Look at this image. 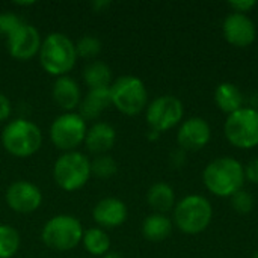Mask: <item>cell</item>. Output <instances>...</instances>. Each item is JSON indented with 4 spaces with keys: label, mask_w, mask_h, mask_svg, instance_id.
Masks as SVG:
<instances>
[{
    "label": "cell",
    "mask_w": 258,
    "mask_h": 258,
    "mask_svg": "<svg viewBox=\"0 0 258 258\" xmlns=\"http://www.w3.org/2000/svg\"><path fill=\"white\" fill-rule=\"evenodd\" d=\"M245 180V166L230 156L213 159L203 172V181L207 190L219 198L234 195L243 187Z\"/></svg>",
    "instance_id": "cell-1"
},
{
    "label": "cell",
    "mask_w": 258,
    "mask_h": 258,
    "mask_svg": "<svg viewBox=\"0 0 258 258\" xmlns=\"http://www.w3.org/2000/svg\"><path fill=\"white\" fill-rule=\"evenodd\" d=\"M38 57L41 67L50 76H68L77 62L76 42L65 33L51 32L42 39Z\"/></svg>",
    "instance_id": "cell-2"
},
{
    "label": "cell",
    "mask_w": 258,
    "mask_h": 258,
    "mask_svg": "<svg viewBox=\"0 0 258 258\" xmlns=\"http://www.w3.org/2000/svg\"><path fill=\"white\" fill-rule=\"evenodd\" d=\"M2 144L11 156L26 159L39 151L42 145V132L35 122L26 118H15L5 125Z\"/></svg>",
    "instance_id": "cell-3"
},
{
    "label": "cell",
    "mask_w": 258,
    "mask_h": 258,
    "mask_svg": "<svg viewBox=\"0 0 258 258\" xmlns=\"http://www.w3.org/2000/svg\"><path fill=\"white\" fill-rule=\"evenodd\" d=\"M172 222L175 227L189 236H195L207 230L213 218V207L210 201L203 195H187L181 198L172 213Z\"/></svg>",
    "instance_id": "cell-4"
},
{
    "label": "cell",
    "mask_w": 258,
    "mask_h": 258,
    "mask_svg": "<svg viewBox=\"0 0 258 258\" xmlns=\"http://www.w3.org/2000/svg\"><path fill=\"white\" fill-rule=\"evenodd\" d=\"M112 106L127 115L135 116L148 106V91L145 83L136 76H121L110 85Z\"/></svg>",
    "instance_id": "cell-5"
},
{
    "label": "cell",
    "mask_w": 258,
    "mask_h": 258,
    "mask_svg": "<svg viewBox=\"0 0 258 258\" xmlns=\"http://www.w3.org/2000/svg\"><path fill=\"white\" fill-rule=\"evenodd\" d=\"M82 222L73 215H56L48 219L41 231V239L45 246L54 251H71L82 243Z\"/></svg>",
    "instance_id": "cell-6"
},
{
    "label": "cell",
    "mask_w": 258,
    "mask_h": 258,
    "mask_svg": "<svg viewBox=\"0 0 258 258\" xmlns=\"http://www.w3.org/2000/svg\"><path fill=\"white\" fill-rule=\"evenodd\" d=\"M91 177V160L77 150L60 154L53 165V178L67 192L82 189Z\"/></svg>",
    "instance_id": "cell-7"
},
{
    "label": "cell",
    "mask_w": 258,
    "mask_h": 258,
    "mask_svg": "<svg viewBox=\"0 0 258 258\" xmlns=\"http://www.w3.org/2000/svg\"><path fill=\"white\" fill-rule=\"evenodd\" d=\"M224 133L227 141L236 148L252 150L258 147V109L243 106L228 115Z\"/></svg>",
    "instance_id": "cell-8"
},
{
    "label": "cell",
    "mask_w": 258,
    "mask_h": 258,
    "mask_svg": "<svg viewBox=\"0 0 258 258\" xmlns=\"http://www.w3.org/2000/svg\"><path fill=\"white\" fill-rule=\"evenodd\" d=\"M86 132V121L77 112H63L51 122L50 139L51 144L63 153L76 151L85 142Z\"/></svg>",
    "instance_id": "cell-9"
},
{
    "label": "cell",
    "mask_w": 258,
    "mask_h": 258,
    "mask_svg": "<svg viewBox=\"0 0 258 258\" xmlns=\"http://www.w3.org/2000/svg\"><path fill=\"white\" fill-rule=\"evenodd\" d=\"M183 115L184 107L181 100L171 94L156 97L151 103H148L145 109V119L148 127L159 132L160 135L178 125L183 119Z\"/></svg>",
    "instance_id": "cell-10"
},
{
    "label": "cell",
    "mask_w": 258,
    "mask_h": 258,
    "mask_svg": "<svg viewBox=\"0 0 258 258\" xmlns=\"http://www.w3.org/2000/svg\"><path fill=\"white\" fill-rule=\"evenodd\" d=\"M5 201L15 213H33L42 204V192L32 181L17 180L8 186L5 192Z\"/></svg>",
    "instance_id": "cell-11"
},
{
    "label": "cell",
    "mask_w": 258,
    "mask_h": 258,
    "mask_svg": "<svg viewBox=\"0 0 258 258\" xmlns=\"http://www.w3.org/2000/svg\"><path fill=\"white\" fill-rule=\"evenodd\" d=\"M42 38L39 30L27 23H23L15 32L6 38L8 53L17 60H30L39 53Z\"/></svg>",
    "instance_id": "cell-12"
},
{
    "label": "cell",
    "mask_w": 258,
    "mask_h": 258,
    "mask_svg": "<svg viewBox=\"0 0 258 258\" xmlns=\"http://www.w3.org/2000/svg\"><path fill=\"white\" fill-rule=\"evenodd\" d=\"M222 35L234 47H248L255 41L257 27L248 14L230 12L222 21Z\"/></svg>",
    "instance_id": "cell-13"
},
{
    "label": "cell",
    "mask_w": 258,
    "mask_h": 258,
    "mask_svg": "<svg viewBox=\"0 0 258 258\" xmlns=\"http://www.w3.org/2000/svg\"><path fill=\"white\" fill-rule=\"evenodd\" d=\"M212 139V127L201 116H190L184 119L177 132V142L184 151L203 150Z\"/></svg>",
    "instance_id": "cell-14"
},
{
    "label": "cell",
    "mask_w": 258,
    "mask_h": 258,
    "mask_svg": "<svg viewBox=\"0 0 258 258\" xmlns=\"http://www.w3.org/2000/svg\"><path fill=\"white\" fill-rule=\"evenodd\" d=\"M127 216L128 210L125 203L113 197L100 200L92 209V219L103 230L121 227L127 221Z\"/></svg>",
    "instance_id": "cell-15"
},
{
    "label": "cell",
    "mask_w": 258,
    "mask_h": 258,
    "mask_svg": "<svg viewBox=\"0 0 258 258\" xmlns=\"http://www.w3.org/2000/svg\"><path fill=\"white\" fill-rule=\"evenodd\" d=\"M51 97L56 106L60 107L63 112H74V109L79 107L83 95L76 79L70 76H62L56 77L51 88Z\"/></svg>",
    "instance_id": "cell-16"
},
{
    "label": "cell",
    "mask_w": 258,
    "mask_h": 258,
    "mask_svg": "<svg viewBox=\"0 0 258 258\" xmlns=\"http://www.w3.org/2000/svg\"><path fill=\"white\" fill-rule=\"evenodd\" d=\"M116 142V130L107 122H94L85 138V145L94 156L107 154Z\"/></svg>",
    "instance_id": "cell-17"
},
{
    "label": "cell",
    "mask_w": 258,
    "mask_h": 258,
    "mask_svg": "<svg viewBox=\"0 0 258 258\" xmlns=\"http://www.w3.org/2000/svg\"><path fill=\"white\" fill-rule=\"evenodd\" d=\"M109 106H112L110 86L109 88H95V89H89L86 92V95L82 97V101L77 107V113L85 121H94Z\"/></svg>",
    "instance_id": "cell-18"
},
{
    "label": "cell",
    "mask_w": 258,
    "mask_h": 258,
    "mask_svg": "<svg viewBox=\"0 0 258 258\" xmlns=\"http://www.w3.org/2000/svg\"><path fill=\"white\" fill-rule=\"evenodd\" d=\"M215 103L228 116L243 107V94L233 82H222L215 89Z\"/></svg>",
    "instance_id": "cell-19"
},
{
    "label": "cell",
    "mask_w": 258,
    "mask_h": 258,
    "mask_svg": "<svg viewBox=\"0 0 258 258\" xmlns=\"http://www.w3.org/2000/svg\"><path fill=\"white\" fill-rule=\"evenodd\" d=\"M147 203L153 209V213L166 215L175 207V192L172 186L165 181L154 183L147 192Z\"/></svg>",
    "instance_id": "cell-20"
},
{
    "label": "cell",
    "mask_w": 258,
    "mask_h": 258,
    "mask_svg": "<svg viewBox=\"0 0 258 258\" xmlns=\"http://www.w3.org/2000/svg\"><path fill=\"white\" fill-rule=\"evenodd\" d=\"M174 228L172 219L162 213H151L142 222V236L153 243L166 240Z\"/></svg>",
    "instance_id": "cell-21"
},
{
    "label": "cell",
    "mask_w": 258,
    "mask_h": 258,
    "mask_svg": "<svg viewBox=\"0 0 258 258\" xmlns=\"http://www.w3.org/2000/svg\"><path fill=\"white\" fill-rule=\"evenodd\" d=\"M82 77L89 89L109 88L112 85V70L103 60H91L82 70Z\"/></svg>",
    "instance_id": "cell-22"
},
{
    "label": "cell",
    "mask_w": 258,
    "mask_h": 258,
    "mask_svg": "<svg viewBox=\"0 0 258 258\" xmlns=\"http://www.w3.org/2000/svg\"><path fill=\"white\" fill-rule=\"evenodd\" d=\"M82 245L88 254L103 257L110 251V236L106 230L100 227H92L83 233Z\"/></svg>",
    "instance_id": "cell-23"
},
{
    "label": "cell",
    "mask_w": 258,
    "mask_h": 258,
    "mask_svg": "<svg viewBox=\"0 0 258 258\" xmlns=\"http://www.w3.org/2000/svg\"><path fill=\"white\" fill-rule=\"evenodd\" d=\"M20 233L8 224H0V258H12L20 249Z\"/></svg>",
    "instance_id": "cell-24"
},
{
    "label": "cell",
    "mask_w": 258,
    "mask_h": 258,
    "mask_svg": "<svg viewBox=\"0 0 258 258\" xmlns=\"http://www.w3.org/2000/svg\"><path fill=\"white\" fill-rule=\"evenodd\" d=\"M118 172V163L116 160L109 154L95 156L91 160V175L97 177L100 180L112 178Z\"/></svg>",
    "instance_id": "cell-25"
},
{
    "label": "cell",
    "mask_w": 258,
    "mask_h": 258,
    "mask_svg": "<svg viewBox=\"0 0 258 258\" xmlns=\"http://www.w3.org/2000/svg\"><path fill=\"white\" fill-rule=\"evenodd\" d=\"M76 51H77V57L94 59L101 51V41L94 35H83L76 42Z\"/></svg>",
    "instance_id": "cell-26"
},
{
    "label": "cell",
    "mask_w": 258,
    "mask_h": 258,
    "mask_svg": "<svg viewBox=\"0 0 258 258\" xmlns=\"http://www.w3.org/2000/svg\"><path fill=\"white\" fill-rule=\"evenodd\" d=\"M230 201H231L233 210L237 212V213H240V215H248V213H251V212L254 210V206H255L252 195H251L249 192L243 190V189H240V190H237L234 195H231V197H230Z\"/></svg>",
    "instance_id": "cell-27"
},
{
    "label": "cell",
    "mask_w": 258,
    "mask_h": 258,
    "mask_svg": "<svg viewBox=\"0 0 258 258\" xmlns=\"http://www.w3.org/2000/svg\"><path fill=\"white\" fill-rule=\"evenodd\" d=\"M21 24H23V21H21V18L17 14L9 12V11L0 12V35H5L8 38Z\"/></svg>",
    "instance_id": "cell-28"
},
{
    "label": "cell",
    "mask_w": 258,
    "mask_h": 258,
    "mask_svg": "<svg viewBox=\"0 0 258 258\" xmlns=\"http://www.w3.org/2000/svg\"><path fill=\"white\" fill-rule=\"evenodd\" d=\"M228 5L231 8V12L248 14L257 6V2L255 0H231Z\"/></svg>",
    "instance_id": "cell-29"
},
{
    "label": "cell",
    "mask_w": 258,
    "mask_h": 258,
    "mask_svg": "<svg viewBox=\"0 0 258 258\" xmlns=\"http://www.w3.org/2000/svg\"><path fill=\"white\" fill-rule=\"evenodd\" d=\"M245 178L254 184H258V157L252 159L246 166H245Z\"/></svg>",
    "instance_id": "cell-30"
},
{
    "label": "cell",
    "mask_w": 258,
    "mask_h": 258,
    "mask_svg": "<svg viewBox=\"0 0 258 258\" xmlns=\"http://www.w3.org/2000/svg\"><path fill=\"white\" fill-rule=\"evenodd\" d=\"M11 113H12L11 100L3 92H0V122L2 121H8L9 116H11Z\"/></svg>",
    "instance_id": "cell-31"
},
{
    "label": "cell",
    "mask_w": 258,
    "mask_h": 258,
    "mask_svg": "<svg viewBox=\"0 0 258 258\" xmlns=\"http://www.w3.org/2000/svg\"><path fill=\"white\" fill-rule=\"evenodd\" d=\"M169 160H171V165L174 166V168H181L184 163H186V151L184 150H181V148H178V150H175V151H172L171 153V157H169Z\"/></svg>",
    "instance_id": "cell-32"
},
{
    "label": "cell",
    "mask_w": 258,
    "mask_h": 258,
    "mask_svg": "<svg viewBox=\"0 0 258 258\" xmlns=\"http://www.w3.org/2000/svg\"><path fill=\"white\" fill-rule=\"evenodd\" d=\"M147 138L150 139V141H156V139H159L160 138V133L159 132H156V130H148V135H147Z\"/></svg>",
    "instance_id": "cell-33"
},
{
    "label": "cell",
    "mask_w": 258,
    "mask_h": 258,
    "mask_svg": "<svg viewBox=\"0 0 258 258\" xmlns=\"http://www.w3.org/2000/svg\"><path fill=\"white\" fill-rule=\"evenodd\" d=\"M109 5H110L109 2H94V3H92V8H94V9H97V11H100L101 8L109 6Z\"/></svg>",
    "instance_id": "cell-34"
},
{
    "label": "cell",
    "mask_w": 258,
    "mask_h": 258,
    "mask_svg": "<svg viewBox=\"0 0 258 258\" xmlns=\"http://www.w3.org/2000/svg\"><path fill=\"white\" fill-rule=\"evenodd\" d=\"M103 258H124L119 252H116V251H109L106 255H103Z\"/></svg>",
    "instance_id": "cell-35"
},
{
    "label": "cell",
    "mask_w": 258,
    "mask_h": 258,
    "mask_svg": "<svg viewBox=\"0 0 258 258\" xmlns=\"http://www.w3.org/2000/svg\"><path fill=\"white\" fill-rule=\"evenodd\" d=\"M17 5H20V6H27V5H33V2H17Z\"/></svg>",
    "instance_id": "cell-36"
},
{
    "label": "cell",
    "mask_w": 258,
    "mask_h": 258,
    "mask_svg": "<svg viewBox=\"0 0 258 258\" xmlns=\"http://www.w3.org/2000/svg\"><path fill=\"white\" fill-rule=\"evenodd\" d=\"M252 258H258V249L254 252V255H252Z\"/></svg>",
    "instance_id": "cell-37"
}]
</instances>
